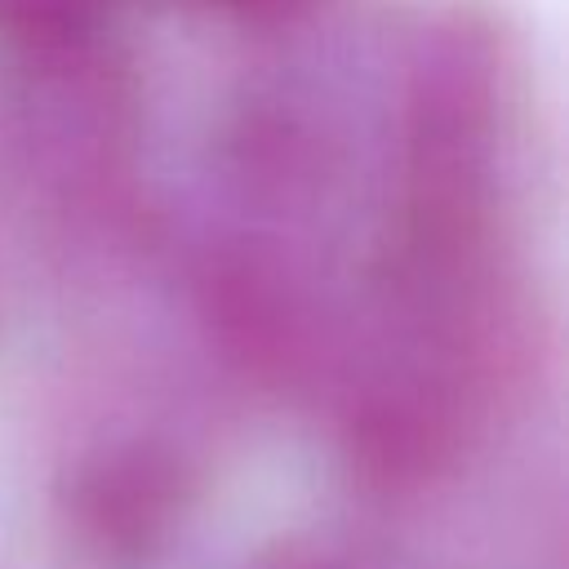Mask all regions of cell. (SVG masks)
Listing matches in <instances>:
<instances>
[{
	"label": "cell",
	"mask_w": 569,
	"mask_h": 569,
	"mask_svg": "<svg viewBox=\"0 0 569 569\" xmlns=\"http://www.w3.org/2000/svg\"><path fill=\"white\" fill-rule=\"evenodd\" d=\"M240 4H289V0H240Z\"/></svg>",
	"instance_id": "1"
}]
</instances>
